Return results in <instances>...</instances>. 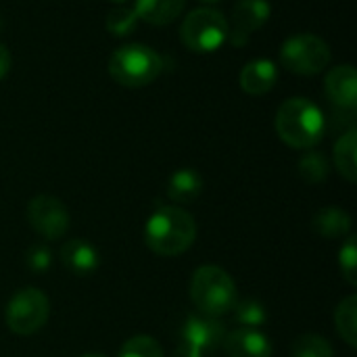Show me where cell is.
<instances>
[{
  "mask_svg": "<svg viewBox=\"0 0 357 357\" xmlns=\"http://www.w3.org/2000/svg\"><path fill=\"white\" fill-rule=\"evenodd\" d=\"M195 238H197L195 218L182 207L161 205L151 213L144 226L146 247L161 257L182 255L192 247Z\"/></svg>",
  "mask_w": 357,
  "mask_h": 357,
  "instance_id": "6da1fadb",
  "label": "cell"
},
{
  "mask_svg": "<svg viewBox=\"0 0 357 357\" xmlns=\"http://www.w3.org/2000/svg\"><path fill=\"white\" fill-rule=\"evenodd\" d=\"M326 130V119L320 107L303 96L289 98L276 113V132L280 140L293 149H314Z\"/></svg>",
  "mask_w": 357,
  "mask_h": 357,
  "instance_id": "7a4b0ae2",
  "label": "cell"
},
{
  "mask_svg": "<svg viewBox=\"0 0 357 357\" xmlns=\"http://www.w3.org/2000/svg\"><path fill=\"white\" fill-rule=\"evenodd\" d=\"M190 301L195 307L209 318L226 316L238 301L236 284L230 274L218 266H201L190 280Z\"/></svg>",
  "mask_w": 357,
  "mask_h": 357,
  "instance_id": "3957f363",
  "label": "cell"
},
{
  "mask_svg": "<svg viewBox=\"0 0 357 357\" xmlns=\"http://www.w3.org/2000/svg\"><path fill=\"white\" fill-rule=\"evenodd\" d=\"M163 59L146 44H126L109 59L111 77L126 88H142L159 77Z\"/></svg>",
  "mask_w": 357,
  "mask_h": 357,
  "instance_id": "277c9868",
  "label": "cell"
},
{
  "mask_svg": "<svg viewBox=\"0 0 357 357\" xmlns=\"http://www.w3.org/2000/svg\"><path fill=\"white\" fill-rule=\"evenodd\" d=\"M228 19L215 8H197L186 15L180 27L182 44L192 52H215L228 40Z\"/></svg>",
  "mask_w": 357,
  "mask_h": 357,
  "instance_id": "5b68a950",
  "label": "cell"
},
{
  "mask_svg": "<svg viewBox=\"0 0 357 357\" xmlns=\"http://www.w3.org/2000/svg\"><path fill=\"white\" fill-rule=\"evenodd\" d=\"M48 316H50L48 297L36 287L17 291L10 297L6 312H4L8 331L15 335H21V337L33 335L40 328H44Z\"/></svg>",
  "mask_w": 357,
  "mask_h": 357,
  "instance_id": "8992f818",
  "label": "cell"
},
{
  "mask_svg": "<svg viewBox=\"0 0 357 357\" xmlns=\"http://www.w3.org/2000/svg\"><path fill=\"white\" fill-rule=\"evenodd\" d=\"M331 46L314 33H297L284 40L280 48L282 65L299 75H316L331 63Z\"/></svg>",
  "mask_w": 357,
  "mask_h": 357,
  "instance_id": "52a82bcc",
  "label": "cell"
},
{
  "mask_svg": "<svg viewBox=\"0 0 357 357\" xmlns=\"http://www.w3.org/2000/svg\"><path fill=\"white\" fill-rule=\"evenodd\" d=\"M27 220L31 228L46 241H59L69 230V211L56 197L38 195L27 203Z\"/></svg>",
  "mask_w": 357,
  "mask_h": 357,
  "instance_id": "ba28073f",
  "label": "cell"
},
{
  "mask_svg": "<svg viewBox=\"0 0 357 357\" xmlns=\"http://www.w3.org/2000/svg\"><path fill=\"white\" fill-rule=\"evenodd\" d=\"M272 6L268 0H238L232 13V27L228 29V40L234 46L247 44V40L270 19Z\"/></svg>",
  "mask_w": 357,
  "mask_h": 357,
  "instance_id": "9c48e42d",
  "label": "cell"
},
{
  "mask_svg": "<svg viewBox=\"0 0 357 357\" xmlns=\"http://www.w3.org/2000/svg\"><path fill=\"white\" fill-rule=\"evenodd\" d=\"M324 92L337 109L354 113L357 107V71L354 65L331 69L324 79Z\"/></svg>",
  "mask_w": 357,
  "mask_h": 357,
  "instance_id": "30bf717a",
  "label": "cell"
},
{
  "mask_svg": "<svg viewBox=\"0 0 357 357\" xmlns=\"http://www.w3.org/2000/svg\"><path fill=\"white\" fill-rule=\"evenodd\" d=\"M226 335L228 331L218 318H209L201 314V316H190L186 320L184 331H182V341H186L188 345L205 354V351H213L222 347Z\"/></svg>",
  "mask_w": 357,
  "mask_h": 357,
  "instance_id": "8fae6325",
  "label": "cell"
},
{
  "mask_svg": "<svg viewBox=\"0 0 357 357\" xmlns=\"http://www.w3.org/2000/svg\"><path fill=\"white\" fill-rule=\"evenodd\" d=\"M59 255H61V264L65 266V270L71 272L73 276H92L100 264L96 247L84 238L67 241L61 247Z\"/></svg>",
  "mask_w": 357,
  "mask_h": 357,
  "instance_id": "7c38bea8",
  "label": "cell"
},
{
  "mask_svg": "<svg viewBox=\"0 0 357 357\" xmlns=\"http://www.w3.org/2000/svg\"><path fill=\"white\" fill-rule=\"evenodd\" d=\"M228 357H270L272 343L270 339L253 328H236L226 335L222 343Z\"/></svg>",
  "mask_w": 357,
  "mask_h": 357,
  "instance_id": "4fadbf2b",
  "label": "cell"
},
{
  "mask_svg": "<svg viewBox=\"0 0 357 357\" xmlns=\"http://www.w3.org/2000/svg\"><path fill=\"white\" fill-rule=\"evenodd\" d=\"M278 79V67L270 61V59H255L249 61L238 75V84L241 88L251 94V96H261L268 94Z\"/></svg>",
  "mask_w": 357,
  "mask_h": 357,
  "instance_id": "5bb4252c",
  "label": "cell"
},
{
  "mask_svg": "<svg viewBox=\"0 0 357 357\" xmlns=\"http://www.w3.org/2000/svg\"><path fill=\"white\" fill-rule=\"evenodd\" d=\"M203 192V176L197 169L184 167L169 176L167 180V197L178 205H188L199 199Z\"/></svg>",
  "mask_w": 357,
  "mask_h": 357,
  "instance_id": "9a60e30c",
  "label": "cell"
},
{
  "mask_svg": "<svg viewBox=\"0 0 357 357\" xmlns=\"http://www.w3.org/2000/svg\"><path fill=\"white\" fill-rule=\"evenodd\" d=\"M186 0H136L132 6L138 21H146L151 25H167L176 21L184 10Z\"/></svg>",
  "mask_w": 357,
  "mask_h": 357,
  "instance_id": "2e32d148",
  "label": "cell"
},
{
  "mask_svg": "<svg viewBox=\"0 0 357 357\" xmlns=\"http://www.w3.org/2000/svg\"><path fill=\"white\" fill-rule=\"evenodd\" d=\"M312 226L324 238H343L351 230V218L341 207H324L316 213Z\"/></svg>",
  "mask_w": 357,
  "mask_h": 357,
  "instance_id": "e0dca14e",
  "label": "cell"
},
{
  "mask_svg": "<svg viewBox=\"0 0 357 357\" xmlns=\"http://www.w3.org/2000/svg\"><path fill=\"white\" fill-rule=\"evenodd\" d=\"M357 132L356 128L347 130L335 144V165L339 169V174L347 180V182H356L357 180Z\"/></svg>",
  "mask_w": 357,
  "mask_h": 357,
  "instance_id": "ac0fdd59",
  "label": "cell"
},
{
  "mask_svg": "<svg viewBox=\"0 0 357 357\" xmlns=\"http://www.w3.org/2000/svg\"><path fill=\"white\" fill-rule=\"evenodd\" d=\"M335 324H337V333L341 335V339L349 345L357 347V297L349 295L345 297L337 312H335Z\"/></svg>",
  "mask_w": 357,
  "mask_h": 357,
  "instance_id": "d6986e66",
  "label": "cell"
},
{
  "mask_svg": "<svg viewBox=\"0 0 357 357\" xmlns=\"http://www.w3.org/2000/svg\"><path fill=\"white\" fill-rule=\"evenodd\" d=\"M299 174L307 184H322L331 174L328 157L320 151H307L299 159Z\"/></svg>",
  "mask_w": 357,
  "mask_h": 357,
  "instance_id": "ffe728a7",
  "label": "cell"
},
{
  "mask_svg": "<svg viewBox=\"0 0 357 357\" xmlns=\"http://www.w3.org/2000/svg\"><path fill=\"white\" fill-rule=\"evenodd\" d=\"M232 312H234V320L241 324V328L259 331V328L268 322V312H266L264 303L257 301V299L236 301V305H234Z\"/></svg>",
  "mask_w": 357,
  "mask_h": 357,
  "instance_id": "44dd1931",
  "label": "cell"
},
{
  "mask_svg": "<svg viewBox=\"0 0 357 357\" xmlns=\"http://www.w3.org/2000/svg\"><path fill=\"white\" fill-rule=\"evenodd\" d=\"M291 357H335V349L324 337L307 333L293 341Z\"/></svg>",
  "mask_w": 357,
  "mask_h": 357,
  "instance_id": "7402d4cb",
  "label": "cell"
},
{
  "mask_svg": "<svg viewBox=\"0 0 357 357\" xmlns=\"http://www.w3.org/2000/svg\"><path fill=\"white\" fill-rule=\"evenodd\" d=\"M119 357H163V349L153 337L136 335L123 343Z\"/></svg>",
  "mask_w": 357,
  "mask_h": 357,
  "instance_id": "603a6c76",
  "label": "cell"
},
{
  "mask_svg": "<svg viewBox=\"0 0 357 357\" xmlns=\"http://www.w3.org/2000/svg\"><path fill=\"white\" fill-rule=\"evenodd\" d=\"M339 270L349 287H357V238L349 236L339 251Z\"/></svg>",
  "mask_w": 357,
  "mask_h": 357,
  "instance_id": "cb8c5ba5",
  "label": "cell"
},
{
  "mask_svg": "<svg viewBox=\"0 0 357 357\" xmlns=\"http://www.w3.org/2000/svg\"><path fill=\"white\" fill-rule=\"evenodd\" d=\"M136 23H138V17H136L134 8H115L107 17V29L113 36H128V33H132Z\"/></svg>",
  "mask_w": 357,
  "mask_h": 357,
  "instance_id": "d4e9b609",
  "label": "cell"
},
{
  "mask_svg": "<svg viewBox=\"0 0 357 357\" xmlns=\"http://www.w3.org/2000/svg\"><path fill=\"white\" fill-rule=\"evenodd\" d=\"M25 264L31 272L36 274H44L50 270L52 266V253L46 245L38 243V245H31L25 253Z\"/></svg>",
  "mask_w": 357,
  "mask_h": 357,
  "instance_id": "484cf974",
  "label": "cell"
},
{
  "mask_svg": "<svg viewBox=\"0 0 357 357\" xmlns=\"http://www.w3.org/2000/svg\"><path fill=\"white\" fill-rule=\"evenodd\" d=\"M174 357H203V351L192 347V345H188L186 341H180V345L176 347Z\"/></svg>",
  "mask_w": 357,
  "mask_h": 357,
  "instance_id": "4316f807",
  "label": "cell"
},
{
  "mask_svg": "<svg viewBox=\"0 0 357 357\" xmlns=\"http://www.w3.org/2000/svg\"><path fill=\"white\" fill-rule=\"evenodd\" d=\"M8 69H10V52H8V48L0 42V79L6 77Z\"/></svg>",
  "mask_w": 357,
  "mask_h": 357,
  "instance_id": "83f0119b",
  "label": "cell"
},
{
  "mask_svg": "<svg viewBox=\"0 0 357 357\" xmlns=\"http://www.w3.org/2000/svg\"><path fill=\"white\" fill-rule=\"evenodd\" d=\"M82 357H107V356H102V354H84Z\"/></svg>",
  "mask_w": 357,
  "mask_h": 357,
  "instance_id": "f1b7e54d",
  "label": "cell"
},
{
  "mask_svg": "<svg viewBox=\"0 0 357 357\" xmlns=\"http://www.w3.org/2000/svg\"><path fill=\"white\" fill-rule=\"evenodd\" d=\"M199 2H207V4H215V2H220V0H199Z\"/></svg>",
  "mask_w": 357,
  "mask_h": 357,
  "instance_id": "f546056e",
  "label": "cell"
},
{
  "mask_svg": "<svg viewBox=\"0 0 357 357\" xmlns=\"http://www.w3.org/2000/svg\"><path fill=\"white\" fill-rule=\"evenodd\" d=\"M113 2H128V0H113Z\"/></svg>",
  "mask_w": 357,
  "mask_h": 357,
  "instance_id": "4dcf8cb0",
  "label": "cell"
}]
</instances>
